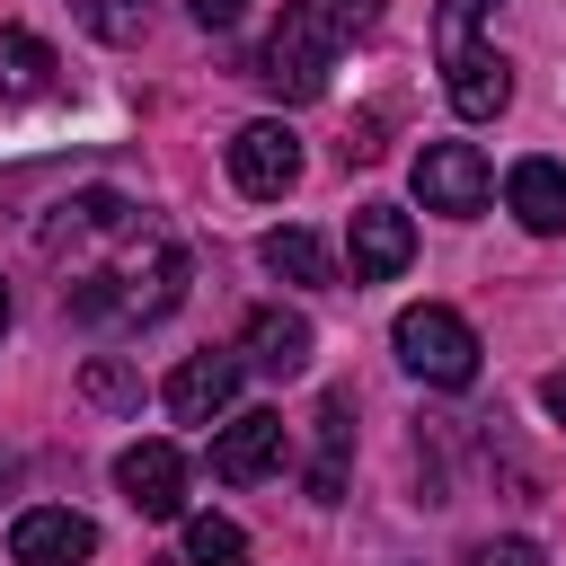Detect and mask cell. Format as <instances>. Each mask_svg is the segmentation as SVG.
I'll list each match as a JSON object with an SVG mask.
<instances>
[{
	"label": "cell",
	"instance_id": "obj_7",
	"mask_svg": "<svg viewBox=\"0 0 566 566\" xmlns=\"http://www.w3.org/2000/svg\"><path fill=\"white\" fill-rule=\"evenodd\" d=\"M9 557L18 566H80V557H97V522L71 504H27L9 522Z\"/></svg>",
	"mask_w": 566,
	"mask_h": 566
},
{
	"label": "cell",
	"instance_id": "obj_22",
	"mask_svg": "<svg viewBox=\"0 0 566 566\" xmlns=\"http://www.w3.org/2000/svg\"><path fill=\"white\" fill-rule=\"evenodd\" d=\"M186 18H195L203 35H230V27L248 18V0H186Z\"/></svg>",
	"mask_w": 566,
	"mask_h": 566
},
{
	"label": "cell",
	"instance_id": "obj_14",
	"mask_svg": "<svg viewBox=\"0 0 566 566\" xmlns=\"http://www.w3.org/2000/svg\"><path fill=\"white\" fill-rule=\"evenodd\" d=\"M345 451H354V389H327L318 398V460H310V495L318 504L345 495Z\"/></svg>",
	"mask_w": 566,
	"mask_h": 566
},
{
	"label": "cell",
	"instance_id": "obj_16",
	"mask_svg": "<svg viewBox=\"0 0 566 566\" xmlns=\"http://www.w3.org/2000/svg\"><path fill=\"white\" fill-rule=\"evenodd\" d=\"M265 274H283V283H301V292H318V283H336V265H327V248L310 239V230H265Z\"/></svg>",
	"mask_w": 566,
	"mask_h": 566
},
{
	"label": "cell",
	"instance_id": "obj_8",
	"mask_svg": "<svg viewBox=\"0 0 566 566\" xmlns=\"http://www.w3.org/2000/svg\"><path fill=\"white\" fill-rule=\"evenodd\" d=\"M407 256H416V221H407L398 203H363V212L345 221V265H354V283H389V274H407Z\"/></svg>",
	"mask_w": 566,
	"mask_h": 566
},
{
	"label": "cell",
	"instance_id": "obj_11",
	"mask_svg": "<svg viewBox=\"0 0 566 566\" xmlns=\"http://www.w3.org/2000/svg\"><path fill=\"white\" fill-rule=\"evenodd\" d=\"M239 371H248L239 354H186V363L168 371V389H159V398H168V416H177V424H212V416H230Z\"/></svg>",
	"mask_w": 566,
	"mask_h": 566
},
{
	"label": "cell",
	"instance_id": "obj_3",
	"mask_svg": "<svg viewBox=\"0 0 566 566\" xmlns=\"http://www.w3.org/2000/svg\"><path fill=\"white\" fill-rule=\"evenodd\" d=\"M389 345H398V363H407L416 380H433V389H469V380H478V327H469L451 301H407L398 327H389Z\"/></svg>",
	"mask_w": 566,
	"mask_h": 566
},
{
	"label": "cell",
	"instance_id": "obj_17",
	"mask_svg": "<svg viewBox=\"0 0 566 566\" xmlns=\"http://www.w3.org/2000/svg\"><path fill=\"white\" fill-rule=\"evenodd\" d=\"M186 566H248V531L230 513H186Z\"/></svg>",
	"mask_w": 566,
	"mask_h": 566
},
{
	"label": "cell",
	"instance_id": "obj_15",
	"mask_svg": "<svg viewBox=\"0 0 566 566\" xmlns=\"http://www.w3.org/2000/svg\"><path fill=\"white\" fill-rule=\"evenodd\" d=\"M53 44L35 27H0V97H44L53 88Z\"/></svg>",
	"mask_w": 566,
	"mask_h": 566
},
{
	"label": "cell",
	"instance_id": "obj_4",
	"mask_svg": "<svg viewBox=\"0 0 566 566\" xmlns=\"http://www.w3.org/2000/svg\"><path fill=\"white\" fill-rule=\"evenodd\" d=\"M416 195H424V212L469 221V212H486L495 168H486V150H478V142H424V150H416Z\"/></svg>",
	"mask_w": 566,
	"mask_h": 566
},
{
	"label": "cell",
	"instance_id": "obj_9",
	"mask_svg": "<svg viewBox=\"0 0 566 566\" xmlns=\"http://www.w3.org/2000/svg\"><path fill=\"white\" fill-rule=\"evenodd\" d=\"M283 469V416L274 407H248V416H230L221 433H212V478L221 486H256V478H274Z\"/></svg>",
	"mask_w": 566,
	"mask_h": 566
},
{
	"label": "cell",
	"instance_id": "obj_10",
	"mask_svg": "<svg viewBox=\"0 0 566 566\" xmlns=\"http://www.w3.org/2000/svg\"><path fill=\"white\" fill-rule=\"evenodd\" d=\"M310 345H318V336H310V318H301V310H274V301H265V310H248V327H239V363H248V371H265V380L310 371Z\"/></svg>",
	"mask_w": 566,
	"mask_h": 566
},
{
	"label": "cell",
	"instance_id": "obj_21",
	"mask_svg": "<svg viewBox=\"0 0 566 566\" xmlns=\"http://www.w3.org/2000/svg\"><path fill=\"white\" fill-rule=\"evenodd\" d=\"M460 566H548V557H539V539H478Z\"/></svg>",
	"mask_w": 566,
	"mask_h": 566
},
{
	"label": "cell",
	"instance_id": "obj_6",
	"mask_svg": "<svg viewBox=\"0 0 566 566\" xmlns=\"http://www.w3.org/2000/svg\"><path fill=\"white\" fill-rule=\"evenodd\" d=\"M115 486H124L133 513L177 522L186 513V451L177 442H133V451H115Z\"/></svg>",
	"mask_w": 566,
	"mask_h": 566
},
{
	"label": "cell",
	"instance_id": "obj_19",
	"mask_svg": "<svg viewBox=\"0 0 566 566\" xmlns=\"http://www.w3.org/2000/svg\"><path fill=\"white\" fill-rule=\"evenodd\" d=\"M486 18H495V0H442V18H433V53H442V62H451V53H469Z\"/></svg>",
	"mask_w": 566,
	"mask_h": 566
},
{
	"label": "cell",
	"instance_id": "obj_2",
	"mask_svg": "<svg viewBox=\"0 0 566 566\" xmlns=\"http://www.w3.org/2000/svg\"><path fill=\"white\" fill-rule=\"evenodd\" d=\"M327 71H336V18L310 9V0H292V9L265 27V44H256V80H265L274 97H318Z\"/></svg>",
	"mask_w": 566,
	"mask_h": 566
},
{
	"label": "cell",
	"instance_id": "obj_23",
	"mask_svg": "<svg viewBox=\"0 0 566 566\" xmlns=\"http://www.w3.org/2000/svg\"><path fill=\"white\" fill-rule=\"evenodd\" d=\"M327 18H336V35H371L380 27V0H327Z\"/></svg>",
	"mask_w": 566,
	"mask_h": 566
},
{
	"label": "cell",
	"instance_id": "obj_18",
	"mask_svg": "<svg viewBox=\"0 0 566 566\" xmlns=\"http://www.w3.org/2000/svg\"><path fill=\"white\" fill-rule=\"evenodd\" d=\"M71 9H80V27H88L97 44H133L142 18H150V0H71Z\"/></svg>",
	"mask_w": 566,
	"mask_h": 566
},
{
	"label": "cell",
	"instance_id": "obj_12",
	"mask_svg": "<svg viewBox=\"0 0 566 566\" xmlns=\"http://www.w3.org/2000/svg\"><path fill=\"white\" fill-rule=\"evenodd\" d=\"M442 88H451V106H460L469 124H486V115L513 106V62H504L495 44H469V53L442 62Z\"/></svg>",
	"mask_w": 566,
	"mask_h": 566
},
{
	"label": "cell",
	"instance_id": "obj_5",
	"mask_svg": "<svg viewBox=\"0 0 566 566\" xmlns=\"http://www.w3.org/2000/svg\"><path fill=\"white\" fill-rule=\"evenodd\" d=\"M230 186L256 195V203L292 195V186H301V142H292V124H274V115L239 124V133H230Z\"/></svg>",
	"mask_w": 566,
	"mask_h": 566
},
{
	"label": "cell",
	"instance_id": "obj_24",
	"mask_svg": "<svg viewBox=\"0 0 566 566\" xmlns=\"http://www.w3.org/2000/svg\"><path fill=\"white\" fill-rule=\"evenodd\" d=\"M9 486H18V451H0V495H9Z\"/></svg>",
	"mask_w": 566,
	"mask_h": 566
},
{
	"label": "cell",
	"instance_id": "obj_1",
	"mask_svg": "<svg viewBox=\"0 0 566 566\" xmlns=\"http://www.w3.org/2000/svg\"><path fill=\"white\" fill-rule=\"evenodd\" d=\"M186 301V248L168 239V230H150L142 221V239L115 256V265H97V274H80V283H62V310L71 318H124V327H150V318H168Z\"/></svg>",
	"mask_w": 566,
	"mask_h": 566
},
{
	"label": "cell",
	"instance_id": "obj_20",
	"mask_svg": "<svg viewBox=\"0 0 566 566\" xmlns=\"http://www.w3.org/2000/svg\"><path fill=\"white\" fill-rule=\"evenodd\" d=\"M80 389H88L97 407H133V398H142V380H133V371H124L115 354H88V371H80Z\"/></svg>",
	"mask_w": 566,
	"mask_h": 566
},
{
	"label": "cell",
	"instance_id": "obj_13",
	"mask_svg": "<svg viewBox=\"0 0 566 566\" xmlns=\"http://www.w3.org/2000/svg\"><path fill=\"white\" fill-rule=\"evenodd\" d=\"M504 203H513V221H522L531 239H557V230H566V168H557V159H513Z\"/></svg>",
	"mask_w": 566,
	"mask_h": 566
},
{
	"label": "cell",
	"instance_id": "obj_25",
	"mask_svg": "<svg viewBox=\"0 0 566 566\" xmlns=\"http://www.w3.org/2000/svg\"><path fill=\"white\" fill-rule=\"evenodd\" d=\"M0 336H9V283H0Z\"/></svg>",
	"mask_w": 566,
	"mask_h": 566
}]
</instances>
